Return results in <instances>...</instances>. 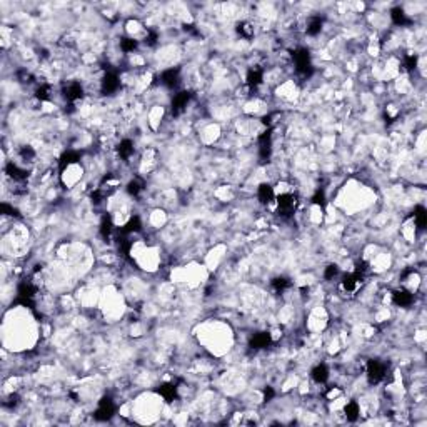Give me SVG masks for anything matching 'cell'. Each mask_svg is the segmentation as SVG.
<instances>
[{
  "label": "cell",
  "instance_id": "1",
  "mask_svg": "<svg viewBox=\"0 0 427 427\" xmlns=\"http://www.w3.org/2000/svg\"><path fill=\"white\" fill-rule=\"evenodd\" d=\"M365 376H367V381L371 384H379L387 377V364L379 359L369 360L367 365H365Z\"/></svg>",
  "mask_w": 427,
  "mask_h": 427
},
{
  "label": "cell",
  "instance_id": "2",
  "mask_svg": "<svg viewBox=\"0 0 427 427\" xmlns=\"http://www.w3.org/2000/svg\"><path fill=\"white\" fill-rule=\"evenodd\" d=\"M115 409L117 407L110 397H104L102 401H99L97 409L94 412V417H96L97 421H110L113 414H115Z\"/></svg>",
  "mask_w": 427,
  "mask_h": 427
},
{
  "label": "cell",
  "instance_id": "3",
  "mask_svg": "<svg viewBox=\"0 0 427 427\" xmlns=\"http://www.w3.org/2000/svg\"><path fill=\"white\" fill-rule=\"evenodd\" d=\"M120 89V77L115 72H106L101 80V90L107 96H112Z\"/></svg>",
  "mask_w": 427,
  "mask_h": 427
},
{
  "label": "cell",
  "instance_id": "4",
  "mask_svg": "<svg viewBox=\"0 0 427 427\" xmlns=\"http://www.w3.org/2000/svg\"><path fill=\"white\" fill-rule=\"evenodd\" d=\"M392 304L397 307H411L412 304H414V292L409 291V289H397V291H394L392 294Z\"/></svg>",
  "mask_w": 427,
  "mask_h": 427
},
{
  "label": "cell",
  "instance_id": "5",
  "mask_svg": "<svg viewBox=\"0 0 427 427\" xmlns=\"http://www.w3.org/2000/svg\"><path fill=\"white\" fill-rule=\"evenodd\" d=\"M159 82L167 89H175L180 82V70L175 67L162 70V74L159 75Z\"/></svg>",
  "mask_w": 427,
  "mask_h": 427
},
{
  "label": "cell",
  "instance_id": "6",
  "mask_svg": "<svg viewBox=\"0 0 427 427\" xmlns=\"http://www.w3.org/2000/svg\"><path fill=\"white\" fill-rule=\"evenodd\" d=\"M189 102H191V92H187V90H180V92L174 94L172 106H170L174 115H180L187 108Z\"/></svg>",
  "mask_w": 427,
  "mask_h": 427
},
{
  "label": "cell",
  "instance_id": "7",
  "mask_svg": "<svg viewBox=\"0 0 427 427\" xmlns=\"http://www.w3.org/2000/svg\"><path fill=\"white\" fill-rule=\"evenodd\" d=\"M257 199L262 206H269L270 202L276 201V191L270 184H260L257 187Z\"/></svg>",
  "mask_w": 427,
  "mask_h": 427
},
{
  "label": "cell",
  "instance_id": "8",
  "mask_svg": "<svg viewBox=\"0 0 427 427\" xmlns=\"http://www.w3.org/2000/svg\"><path fill=\"white\" fill-rule=\"evenodd\" d=\"M270 342H272V335L269 332H257L250 337V347L254 350H260V349H267Z\"/></svg>",
  "mask_w": 427,
  "mask_h": 427
},
{
  "label": "cell",
  "instance_id": "9",
  "mask_svg": "<svg viewBox=\"0 0 427 427\" xmlns=\"http://www.w3.org/2000/svg\"><path fill=\"white\" fill-rule=\"evenodd\" d=\"M245 82H247L250 89H257L264 82V70L260 67H250L247 77H245Z\"/></svg>",
  "mask_w": 427,
  "mask_h": 427
},
{
  "label": "cell",
  "instance_id": "10",
  "mask_svg": "<svg viewBox=\"0 0 427 427\" xmlns=\"http://www.w3.org/2000/svg\"><path fill=\"white\" fill-rule=\"evenodd\" d=\"M329 367H327L325 364H317L314 369L311 371V379L314 381L316 384H325L327 381H329Z\"/></svg>",
  "mask_w": 427,
  "mask_h": 427
},
{
  "label": "cell",
  "instance_id": "11",
  "mask_svg": "<svg viewBox=\"0 0 427 427\" xmlns=\"http://www.w3.org/2000/svg\"><path fill=\"white\" fill-rule=\"evenodd\" d=\"M412 222L417 230H424L427 224V211L424 206H416L412 212Z\"/></svg>",
  "mask_w": 427,
  "mask_h": 427
},
{
  "label": "cell",
  "instance_id": "12",
  "mask_svg": "<svg viewBox=\"0 0 427 427\" xmlns=\"http://www.w3.org/2000/svg\"><path fill=\"white\" fill-rule=\"evenodd\" d=\"M159 394H160V397H162L165 402H172V401L177 399V396H179V387L175 386L174 382H165V384H162V386H160Z\"/></svg>",
  "mask_w": 427,
  "mask_h": 427
},
{
  "label": "cell",
  "instance_id": "13",
  "mask_svg": "<svg viewBox=\"0 0 427 427\" xmlns=\"http://www.w3.org/2000/svg\"><path fill=\"white\" fill-rule=\"evenodd\" d=\"M134 150H135V145L130 139L120 140V144L117 145V154H118V157L124 160V162H127V160L134 155Z\"/></svg>",
  "mask_w": 427,
  "mask_h": 427
},
{
  "label": "cell",
  "instance_id": "14",
  "mask_svg": "<svg viewBox=\"0 0 427 427\" xmlns=\"http://www.w3.org/2000/svg\"><path fill=\"white\" fill-rule=\"evenodd\" d=\"M391 20L394 25L397 27H406L411 23V18L407 17V13L404 12V8L402 7H394L391 10Z\"/></svg>",
  "mask_w": 427,
  "mask_h": 427
},
{
  "label": "cell",
  "instance_id": "15",
  "mask_svg": "<svg viewBox=\"0 0 427 427\" xmlns=\"http://www.w3.org/2000/svg\"><path fill=\"white\" fill-rule=\"evenodd\" d=\"M322 27H324V20L320 17H311L306 25V34L309 37H317L322 32Z\"/></svg>",
  "mask_w": 427,
  "mask_h": 427
},
{
  "label": "cell",
  "instance_id": "16",
  "mask_svg": "<svg viewBox=\"0 0 427 427\" xmlns=\"http://www.w3.org/2000/svg\"><path fill=\"white\" fill-rule=\"evenodd\" d=\"M144 189H145V186H144V182H142V179L134 177V179L129 180V184H127L125 192L134 199V197H139L140 194L144 192Z\"/></svg>",
  "mask_w": 427,
  "mask_h": 427
},
{
  "label": "cell",
  "instance_id": "17",
  "mask_svg": "<svg viewBox=\"0 0 427 427\" xmlns=\"http://www.w3.org/2000/svg\"><path fill=\"white\" fill-rule=\"evenodd\" d=\"M344 416H345V419L350 422L357 421L360 416V406L355 401H347L344 406Z\"/></svg>",
  "mask_w": 427,
  "mask_h": 427
},
{
  "label": "cell",
  "instance_id": "18",
  "mask_svg": "<svg viewBox=\"0 0 427 427\" xmlns=\"http://www.w3.org/2000/svg\"><path fill=\"white\" fill-rule=\"evenodd\" d=\"M137 47H139V40L135 37H124V39H120V50L124 54H134Z\"/></svg>",
  "mask_w": 427,
  "mask_h": 427
},
{
  "label": "cell",
  "instance_id": "19",
  "mask_svg": "<svg viewBox=\"0 0 427 427\" xmlns=\"http://www.w3.org/2000/svg\"><path fill=\"white\" fill-rule=\"evenodd\" d=\"M292 286V282L289 281L287 277H284V276H281V277H276L272 281V289L274 291H276L277 294H282V292H286L289 287Z\"/></svg>",
  "mask_w": 427,
  "mask_h": 427
},
{
  "label": "cell",
  "instance_id": "20",
  "mask_svg": "<svg viewBox=\"0 0 427 427\" xmlns=\"http://www.w3.org/2000/svg\"><path fill=\"white\" fill-rule=\"evenodd\" d=\"M237 34H239L242 39H250L254 35V25L249 22H240L237 25Z\"/></svg>",
  "mask_w": 427,
  "mask_h": 427
},
{
  "label": "cell",
  "instance_id": "21",
  "mask_svg": "<svg viewBox=\"0 0 427 427\" xmlns=\"http://www.w3.org/2000/svg\"><path fill=\"white\" fill-rule=\"evenodd\" d=\"M339 276V267L335 264H330L327 265L325 270H324V279L325 281H332V279H335Z\"/></svg>",
  "mask_w": 427,
  "mask_h": 427
}]
</instances>
